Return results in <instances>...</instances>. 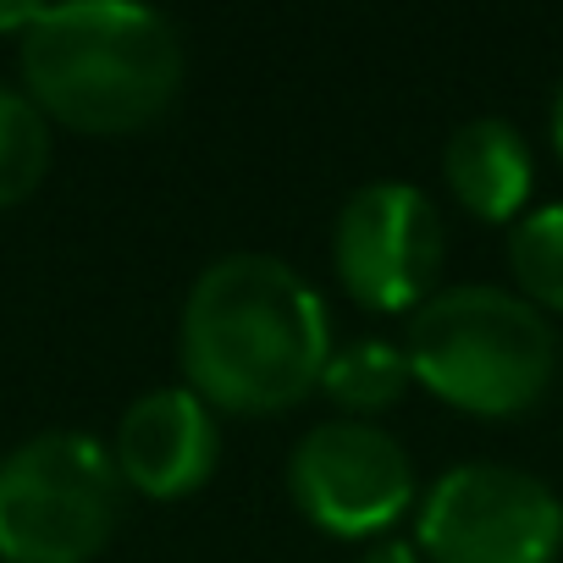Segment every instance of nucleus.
<instances>
[{
  "instance_id": "1",
  "label": "nucleus",
  "mask_w": 563,
  "mask_h": 563,
  "mask_svg": "<svg viewBox=\"0 0 563 563\" xmlns=\"http://www.w3.org/2000/svg\"><path fill=\"white\" fill-rule=\"evenodd\" d=\"M177 354L188 393L216 415H288L321 387L332 321L288 260L238 249L194 276Z\"/></svg>"
},
{
  "instance_id": "2",
  "label": "nucleus",
  "mask_w": 563,
  "mask_h": 563,
  "mask_svg": "<svg viewBox=\"0 0 563 563\" xmlns=\"http://www.w3.org/2000/svg\"><path fill=\"white\" fill-rule=\"evenodd\" d=\"M23 95L89 139H133L183 95V40L150 7L78 0L45 7L18 40Z\"/></svg>"
},
{
  "instance_id": "3",
  "label": "nucleus",
  "mask_w": 563,
  "mask_h": 563,
  "mask_svg": "<svg viewBox=\"0 0 563 563\" xmlns=\"http://www.w3.org/2000/svg\"><path fill=\"white\" fill-rule=\"evenodd\" d=\"M415 387L475 420H514L536 409L558 371L552 321L492 282H459L409 316L404 338Z\"/></svg>"
},
{
  "instance_id": "4",
  "label": "nucleus",
  "mask_w": 563,
  "mask_h": 563,
  "mask_svg": "<svg viewBox=\"0 0 563 563\" xmlns=\"http://www.w3.org/2000/svg\"><path fill=\"white\" fill-rule=\"evenodd\" d=\"M122 470L89 431H40L0 459V563H95L122 525Z\"/></svg>"
},
{
  "instance_id": "5",
  "label": "nucleus",
  "mask_w": 563,
  "mask_h": 563,
  "mask_svg": "<svg viewBox=\"0 0 563 563\" xmlns=\"http://www.w3.org/2000/svg\"><path fill=\"white\" fill-rule=\"evenodd\" d=\"M426 563H552L563 552L558 492L514 464H453L415 508Z\"/></svg>"
},
{
  "instance_id": "6",
  "label": "nucleus",
  "mask_w": 563,
  "mask_h": 563,
  "mask_svg": "<svg viewBox=\"0 0 563 563\" xmlns=\"http://www.w3.org/2000/svg\"><path fill=\"white\" fill-rule=\"evenodd\" d=\"M442 216L415 183H365L338 210L332 265L343 294L376 316H415L442 271Z\"/></svg>"
},
{
  "instance_id": "7",
  "label": "nucleus",
  "mask_w": 563,
  "mask_h": 563,
  "mask_svg": "<svg viewBox=\"0 0 563 563\" xmlns=\"http://www.w3.org/2000/svg\"><path fill=\"white\" fill-rule=\"evenodd\" d=\"M288 492L316 530L338 541H371L415 508L420 486L398 437L371 420H327L294 448Z\"/></svg>"
},
{
  "instance_id": "8",
  "label": "nucleus",
  "mask_w": 563,
  "mask_h": 563,
  "mask_svg": "<svg viewBox=\"0 0 563 563\" xmlns=\"http://www.w3.org/2000/svg\"><path fill=\"white\" fill-rule=\"evenodd\" d=\"M111 459L122 470V486H133L139 497L155 503L194 497L221 464L216 409L188 387H155L133 398L128 415L117 420Z\"/></svg>"
},
{
  "instance_id": "9",
  "label": "nucleus",
  "mask_w": 563,
  "mask_h": 563,
  "mask_svg": "<svg viewBox=\"0 0 563 563\" xmlns=\"http://www.w3.org/2000/svg\"><path fill=\"white\" fill-rule=\"evenodd\" d=\"M442 177L475 221H514L530 199L536 166H530V144L519 139L514 122L475 117V122L453 128V139L442 150Z\"/></svg>"
},
{
  "instance_id": "10",
  "label": "nucleus",
  "mask_w": 563,
  "mask_h": 563,
  "mask_svg": "<svg viewBox=\"0 0 563 563\" xmlns=\"http://www.w3.org/2000/svg\"><path fill=\"white\" fill-rule=\"evenodd\" d=\"M409 387H415L409 354L387 338H354V343L332 349V360L321 371V393L354 420H371V415L404 404Z\"/></svg>"
},
{
  "instance_id": "11",
  "label": "nucleus",
  "mask_w": 563,
  "mask_h": 563,
  "mask_svg": "<svg viewBox=\"0 0 563 563\" xmlns=\"http://www.w3.org/2000/svg\"><path fill=\"white\" fill-rule=\"evenodd\" d=\"M51 155H56V133H51V117L12 84H0V210L23 205L45 172H51Z\"/></svg>"
},
{
  "instance_id": "12",
  "label": "nucleus",
  "mask_w": 563,
  "mask_h": 563,
  "mask_svg": "<svg viewBox=\"0 0 563 563\" xmlns=\"http://www.w3.org/2000/svg\"><path fill=\"white\" fill-rule=\"evenodd\" d=\"M508 271L519 282V299L563 316V205H541L519 216L508 238Z\"/></svg>"
},
{
  "instance_id": "13",
  "label": "nucleus",
  "mask_w": 563,
  "mask_h": 563,
  "mask_svg": "<svg viewBox=\"0 0 563 563\" xmlns=\"http://www.w3.org/2000/svg\"><path fill=\"white\" fill-rule=\"evenodd\" d=\"M360 563H426V552L409 547V541H393V536H387V541H376Z\"/></svg>"
},
{
  "instance_id": "14",
  "label": "nucleus",
  "mask_w": 563,
  "mask_h": 563,
  "mask_svg": "<svg viewBox=\"0 0 563 563\" xmlns=\"http://www.w3.org/2000/svg\"><path fill=\"white\" fill-rule=\"evenodd\" d=\"M40 12H45V7H0V34H18V40H23Z\"/></svg>"
},
{
  "instance_id": "15",
  "label": "nucleus",
  "mask_w": 563,
  "mask_h": 563,
  "mask_svg": "<svg viewBox=\"0 0 563 563\" xmlns=\"http://www.w3.org/2000/svg\"><path fill=\"white\" fill-rule=\"evenodd\" d=\"M552 150H558V161H563V84H558V95H552Z\"/></svg>"
}]
</instances>
